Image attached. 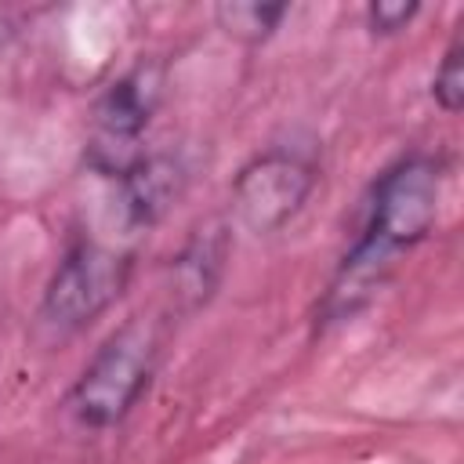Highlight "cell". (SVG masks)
<instances>
[{
    "label": "cell",
    "mask_w": 464,
    "mask_h": 464,
    "mask_svg": "<svg viewBox=\"0 0 464 464\" xmlns=\"http://www.w3.org/2000/svg\"><path fill=\"white\" fill-rule=\"evenodd\" d=\"M420 14L417 0H373L366 7V25L373 36H395Z\"/></svg>",
    "instance_id": "cell-10"
},
{
    "label": "cell",
    "mask_w": 464,
    "mask_h": 464,
    "mask_svg": "<svg viewBox=\"0 0 464 464\" xmlns=\"http://www.w3.org/2000/svg\"><path fill=\"white\" fill-rule=\"evenodd\" d=\"M319 181V167L308 152L290 145H272L239 167L232 181L236 221L254 236H272L286 228L308 203Z\"/></svg>",
    "instance_id": "cell-5"
},
{
    "label": "cell",
    "mask_w": 464,
    "mask_h": 464,
    "mask_svg": "<svg viewBox=\"0 0 464 464\" xmlns=\"http://www.w3.org/2000/svg\"><path fill=\"white\" fill-rule=\"evenodd\" d=\"M134 272L130 250H112L94 239H72L54 265L44 301H40V323L54 334H80L98 315H105L120 294L127 290Z\"/></svg>",
    "instance_id": "cell-4"
},
{
    "label": "cell",
    "mask_w": 464,
    "mask_h": 464,
    "mask_svg": "<svg viewBox=\"0 0 464 464\" xmlns=\"http://www.w3.org/2000/svg\"><path fill=\"white\" fill-rule=\"evenodd\" d=\"M160 341L163 337L156 319H141V315L127 319L116 334L102 341V348L80 370L65 399L69 413L94 431L123 424L156 377Z\"/></svg>",
    "instance_id": "cell-2"
},
{
    "label": "cell",
    "mask_w": 464,
    "mask_h": 464,
    "mask_svg": "<svg viewBox=\"0 0 464 464\" xmlns=\"http://www.w3.org/2000/svg\"><path fill=\"white\" fill-rule=\"evenodd\" d=\"M167 65L156 58H141L123 76H116L94 102L91 138L83 149V163L102 178H120L141 156V134L163 105Z\"/></svg>",
    "instance_id": "cell-3"
},
{
    "label": "cell",
    "mask_w": 464,
    "mask_h": 464,
    "mask_svg": "<svg viewBox=\"0 0 464 464\" xmlns=\"http://www.w3.org/2000/svg\"><path fill=\"white\" fill-rule=\"evenodd\" d=\"M431 98L446 116H457L460 105H464V44H460V36L446 47V54H442V62L435 69Z\"/></svg>",
    "instance_id": "cell-9"
},
{
    "label": "cell",
    "mask_w": 464,
    "mask_h": 464,
    "mask_svg": "<svg viewBox=\"0 0 464 464\" xmlns=\"http://www.w3.org/2000/svg\"><path fill=\"white\" fill-rule=\"evenodd\" d=\"M228 261V232L225 225H199L188 243L178 250V257L170 261V297L181 312H199L225 272Z\"/></svg>",
    "instance_id": "cell-7"
},
{
    "label": "cell",
    "mask_w": 464,
    "mask_h": 464,
    "mask_svg": "<svg viewBox=\"0 0 464 464\" xmlns=\"http://www.w3.org/2000/svg\"><path fill=\"white\" fill-rule=\"evenodd\" d=\"M188 170L174 152H141L120 178L112 192V214L123 232H149L160 225L185 196Z\"/></svg>",
    "instance_id": "cell-6"
},
{
    "label": "cell",
    "mask_w": 464,
    "mask_h": 464,
    "mask_svg": "<svg viewBox=\"0 0 464 464\" xmlns=\"http://www.w3.org/2000/svg\"><path fill=\"white\" fill-rule=\"evenodd\" d=\"M286 14H290V4H257V0H225L214 7L218 29H225V36L246 47L265 44Z\"/></svg>",
    "instance_id": "cell-8"
},
{
    "label": "cell",
    "mask_w": 464,
    "mask_h": 464,
    "mask_svg": "<svg viewBox=\"0 0 464 464\" xmlns=\"http://www.w3.org/2000/svg\"><path fill=\"white\" fill-rule=\"evenodd\" d=\"M0 36H4V29H0Z\"/></svg>",
    "instance_id": "cell-11"
},
{
    "label": "cell",
    "mask_w": 464,
    "mask_h": 464,
    "mask_svg": "<svg viewBox=\"0 0 464 464\" xmlns=\"http://www.w3.org/2000/svg\"><path fill=\"white\" fill-rule=\"evenodd\" d=\"M442 199V163L428 152L395 160L370 192L366 221L352 250L341 257L323 301L319 326H334L362 312L388 283L399 257L410 254L435 225Z\"/></svg>",
    "instance_id": "cell-1"
}]
</instances>
